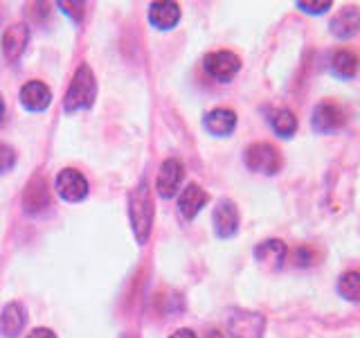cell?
<instances>
[{
    "mask_svg": "<svg viewBox=\"0 0 360 338\" xmlns=\"http://www.w3.org/2000/svg\"><path fill=\"white\" fill-rule=\"evenodd\" d=\"M153 199H151V189L149 183L142 180V183L135 185L129 192V217H131V228L138 244H146L151 237V228H153Z\"/></svg>",
    "mask_w": 360,
    "mask_h": 338,
    "instance_id": "cell-1",
    "label": "cell"
},
{
    "mask_svg": "<svg viewBox=\"0 0 360 338\" xmlns=\"http://www.w3.org/2000/svg\"><path fill=\"white\" fill-rule=\"evenodd\" d=\"M95 97H97V79H95L93 70H90V65L82 63L77 68V73L70 82V88H68V93H65L63 111L77 113V111L90 108L95 104Z\"/></svg>",
    "mask_w": 360,
    "mask_h": 338,
    "instance_id": "cell-2",
    "label": "cell"
},
{
    "mask_svg": "<svg viewBox=\"0 0 360 338\" xmlns=\"http://www.w3.org/2000/svg\"><path fill=\"white\" fill-rule=\"evenodd\" d=\"M245 167L250 172L264 174V176H275L284 167V158H281L279 149L270 142H252L245 146L243 154Z\"/></svg>",
    "mask_w": 360,
    "mask_h": 338,
    "instance_id": "cell-3",
    "label": "cell"
},
{
    "mask_svg": "<svg viewBox=\"0 0 360 338\" xmlns=\"http://www.w3.org/2000/svg\"><path fill=\"white\" fill-rule=\"evenodd\" d=\"M311 124L313 129L322 133V135H329V133H335L345 129L347 124V111L335 104V101H320L318 106L313 108V115H311Z\"/></svg>",
    "mask_w": 360,
    "mask_h": 338,
    "instance_id": "cell-4",
    "label": "cell"
},
{
    "mask_svg": "<svg viewBox=\"0 0 360 338\" xmlns=\"http://www.w3.org/2000/svg\"><path fill=\"white\" fill-rule=\"evenodd\" d=\"M202 65H205L210 77H214L221 84H228L241 70V59L230 50H217L202 59Z\"/></svg>",
    "mask_w": 360,
    "mask_h": 338,
    "instance_id": "cell-5",
    "label": "cell"
},
{
    "mask_svg": "<svg viewBox=\"0 0 360 338\" xmlns=\"http://www.w3.org/2000/svg\"><path fill=\"white\" fill-rule=\"evenodd\" d=\"M212 221H214V232H217L221 239H230V237H234L239 232V223H241L236 203L230 199H221L217 203V208H214Z\"/></svg>",
    "mask_w": 360,
    "mask_h": 338,
    "instance_id": "cell-6",
    "label": "cell"
},
{
    "mask_svg": "<svg viewBox=\"0 0 360 338\" xmlns=\"http://www.w3.org/2000/svg\"><path fill=\"white\" fill-rule=\"evenodd\" d=\"M50 208V187L48 180L41 174L30 178V183L25 185L22 192V212L25 214H41Z\"/></svg>",
    "mask_w": 360,
    "mask_h": 338,
    "instance_id": "cell-7",
    "label": "cell"
},
{
    "mask_svg": "<svg viewBox=\"0 0 360 338\" xmlns=\"http://www.w3.org/2000/svg\"><path fill=\"white\" fill-rule=\"evenodd\" d=\"M56 192H59L61 199L79 203L88 196V180L77 169H61L59 176H56Z\"/></svg>",
    "mask_w": 360,
    "mask_h": 338,
    "instance_id": "cell-8",
    "label": "cell"
},
{
    "mask_svg": "<svg viewBox=\"0 0 360 338\" xmlns=\"http://www.w3.org/2000/svg\"><path fill=\"white\" fill-rule=\"evenodd\" d=\"M266 320L262 313L252 311H236L230 318V334L232 338H262Z\"/></svg>",
    "mask_w": 360,
    "mask_h": 338,
    "instance_id": "cell-9",
    "label": "cell"
},
{
    "mask_svg": "<svg viewBox=\"0 0 360 338\" xmlns=\"http://www.w3.org/2000/svg\"><path fill=\"white\" fill-rule=\"evenodd\" d=\"M183 176H185V167L178 158H167L160 167V174H158V194L162 199H172L180 183H183Z\"/></svg>",
    "mask_w": 360,
    "mask_h": 338,
    "instance_id": "cell-10",
    "label": "cell"
},
{
    "mask_svg": "<svg viewBox=\"0 0 360 338\" xmlns=\"http://www.w3.org/2000/svg\"><path fill=\"white\" fill-rule=\"evenodd\" d=\"M27 43H30V27L25 23H16V25L7 27V32L3 34V52L11 63H16L20 59Z\"/></svg>",
    "mask_w": 360,
    "mask_h": 338,
    "instance_id": "cell-11",
    "label": "cell"
},
{
    "mask_svg": "<svg viewBox=\"0 0 360 338\" xmlns=\"http://www.w3.org/2000/svg\"><path fill=\"white\" fill-rule=\"evenodd\" d=\"M207 201H210V194L205 189H202L200 185H196V183H189L178 196V210L187 221H191V219L198 217V212L205 208Z\"/></svg>",
    "mask_w": 360,
    "mask_h": 338,
    "instance_id": "cell-12",
    "label": "cell"
},
{
    "mask_svg": "<svg viewBox=\"0 0 360 338\" xmlns=\"http://www.w3.org/2000/svg\"><path fill=\"white\" fill-rule=\"evenodd\" d=\"M20 104L25 106L27 111H34V113H41L50 106L52 101V90L48 88V84L43 82H27L25 86L20 88Z\"/></svg>",
    "mask_w": 360,
    "mask_h": 338,
    "instance_id": "cell-13",
    "label": "cell"
},
{
    "mask_svg": "<svg viewBox=\"0 0 360 338\" xmlns=\"http://www.w3.org/2000/svg\"><path fill=\"white\" fill-rule=\"evenodd\" d=\"M329 30H331L333 37L340 39V41L356 37V34L360 32V11L356 7H345L342 11H338V14L331 18Z\"/></svg>",
    "mask_w": 360,
    "mask_h": 338,
    "instance_id": "cell-14",
    "label": "cell"
},
{
    "mask_svg": "<svg viewBox=\"0 0 360 338\" xmlns=\"http://www.w3.org/2000/svg\"><path fill=\"white\" fill-rule=\"evenodd\" d=\"M255 257L257 262H262L268 268H281L284 262L288 259V246L281 239H266L255 248Z\"/></svg>",
    "mask_w": 360,
    "mask_h": 338,
    "instance_id": "cell-15",
    "label": "cell"
},
{
    "mask_svg": "<svg viewBox=\"0 0 360 338\" xmlns=\"http://www.w3.org/2000/svg\"><path fill=\"white\" fill-rule=\"evenodd\" d=\"M25 309H22V304L18 302H9L3 307V311H0V336L5 338H16L22 327H25Z\"/></svg>",
    "mask_w": 360,
    "mask_h": 338,
    "instance_id": "cell-16",
    "label": "cell"
},
{
    "mask_svg": "<svg viewBox=\"0 0 360 338\" xmlns=\"http://www.w3.org/2000/svg\"><path fill=\"white\" fill-rule=\"evenodd\" d=\"M202 124H205V129L212 135L225 138V135H230L236 129V113L230 108H214L202 118Z\"/></svg>",
    "mask_w": 360,
    "mask_h": 338,
    "instance_id": "cell-17",
    "label": "cell"
},
{
    "mask_svg": "<svg viewBox=\"0 0 360 338\" xmlns=\"http://www.w3.org/2000/svg\"><path fill=\"white\" fill-rule=\"evenodd\" d=\"M149 20L158 30H172L178 25L180 20V7L178 3H169V0H160V3H153L149 9Z\"/></svg>",
    "mask_w": 360,
    "mask_h": 338,
    "instance_id": "cell-18",
    "label": "cell"
},
{
    "mask_svg": "<svg viewBox=\"0 0 360 338\" xmlns=\"http://www.w3.org/2000/svg\"><path fill=\"white\" fill-rule=\"evenodd\" d=\"M358 65H360V56L349 48L335 50L331 56V70L340 79H354L358 75Z\"/></svg>",
    "mask_w": 360,
    "mask_h": 338,
    "instance_id": "cell-19",
    "label": "cell"
},
{
    "mask_svg": "<svg viewBox=\"0 0 360 338\" xmlns=\"http://www.w3.org/2000/svg\"><path fill=\"white\" fill-rule=\"evenodd\" d=\"M270 127L279 135V138H292L297 131V118L295 113L288 108H277L270 113Z\"/></svg>",
    "mask_w": 360,
    "mask_h": 338,
    "instance_id": "cell-20",
    "label": "cell"
},
{
    "mask_svg": "<svg viewBox=\"0 0 360 338\" xmlns=\"http://www.w3.org/2000/svg\"><path fill=\"white\" fill-rule=\"evenodd\" d=\"M338 293L354 304H360V270H347L338 280Z\"/></svg>",
    "mask_w": 360,
    "mask_h": 338,
    "instance_id": "cell-21",
    "label": "cell"
},
{
    "mask_svg": "<svg viewBox=\"0 0 360 338\" xmlns=\"http://www.w3.org/2000/svg\"><path fill=\"white\" fill-rule=\"evenodd\" d=\"M14 165H16V151L9 144L0 142V174H5Z\"/></svg>",
    "mask_w": 360,
    "mask_h": 338,
    "instance_id": "cell-22",
    "label": "cell"
},
{
    "mask_svg": "<svg viewBox=\"0 0 360 338\" xmlns=\"http://www.w3.org/2000/svg\"><path fill=\"white\" fill-rule=\"evenodd\" d=\"M297 7L302 11H307V14H324V11H329L333 7L331 0H324V3H297Z\"/></svg>",
    "mask_w": 360,
    "mask_h": 338,
    "instance_id": "cell-23",
    "label": "cell"
},
{
    "mask_svg": "<svg viewBox=\"0 0 360 338\" xmlns=\"http://www.w3.org/2000/svg\"><path fill=\"white\" fill-rule=\"evenodd\" d=\"M59 7L65 11L68 16H72L75 23H79V20L84 18V9H86L84 3H59Z\"/></svg>",
    "mask_w": 360,
    "mask_h": 338,
    "instance_id": "cell-24",
    "label": "cell"
},
{
    "mask_svg": "<svg viewBox=\"0 0 360 338\" xmlns=\"http://www.w3.org/2000/svg\"><path fill=\"white\" fill-rule=\"evenodd\" d=\"M27 338H56V334L48 327H37V330H32Z\"/></svg>",
    "mask_w": 360,
    "mask_h": 338,
    "instance_id": "cell-25",
    "label": "cell"
},
{
    "mask_svg": "<svg viewBox=\"0 0 360 338\" xmlns=\"http://www.w3.org/2000/svg\"><path fill=\"white\" fill-rule=\"evenodd\" d=\"M169 338H196V334L191 332V330H178L176 334H172Z\"/></svg>",
    "mask_w": 360,
    "mask_h": 338,
    "instance_id": "cell-26",
    "label": "cell"
},
{
    "mask_svg": "<svg viewBox=\"0 0 360 338\" xmlns=\"http://www.w3.org/2000/svg\"><path fill=\"white\" fill-rule=\"evenodd\" d=\"M3 118H5V101L0 97V124H3Z\"/></svg>",
    "mask_w": 360,
    "mask_h": 338,
    "instance_id": "cell-27",
    "label": "cell"
}]
</instances>
